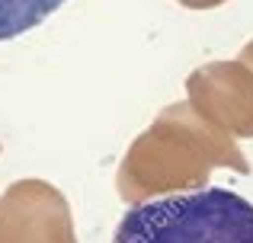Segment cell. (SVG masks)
<instances>
[{"label":"cell","instance_id":"277c9868","mask_svg":"<svg viewBox=\"0 0 253 243\" xmlns=\"http://www.w3.org/2000/svg\"><path fill=\"white\" fill-rule=\"evenodd\" d=\"M0 243H77L61 192L45 182H16L0 202Z\"/></svg>","mask_w":253,"mask_h":243},{"label":"cell","instance_id":"6da1fadb","mask_svg":"<svg viewBox=\"0 0 253 243\" xmlns=\"http://www.w3.org/2000/svg\"><path fill=\"white\" fill-rule=\"evenodd\" d=\"M211 167L247 173L250 163L228 131L202 119L189 103H176L128 147L119 167V192L125 199L192 192L205 186Z\"/></svg>","mask_w":253,"mask_h":243},{"label":"cell","instance_id":"52a82bcc","mask_svg":"<svg viewBox=\"0 0 253 243\" xmlns=\"http://www.w3.org/2000/svg\"><path fill=\"white\" fill-rule=\"evenodd\" d=\"M241 61H244V64H247V68L253 70V42L247 45V48H244V55H241Z\"/></svg>","mask_w":253,"mask_h":243},{"label":"cell","instance_id":"5b68a950","mask_svg":"<svg viewBox=\"0 0 253 243\" xmlns=\"http://www.w3.org/2000/svg\"><path fill=\"white\" fill-rule=\"evenodd\" d=\"M61 3L64 0H0V42H10V38L36 29Z\"/></svg>","mask_w":253,"mask_h":243},{"label":"cell","instance_id":"7a4b0ae2","mask_svg":"<svg viewBox=\"0 0 253 243\" xmlns=\"http://www.w3.org/2000/svg\"><path fill=\"white\" fill-rule=\"evenodd\" d=\"M112 243H253V205L231 189H192L138 202Z\"/></svg>","mask_w":253,"mask_h":243},{"label":"cell","instance_id":"3957f363","mask_svg":"<svg viewBox=\"0 0 253 243\" xmlns=\"http://www.w3.org/2000/svg\"><path fill=\"white\" fill-rule=\"evenodd\" d=\"M189 106L237 138H253V70L244 61H215L189 77Z\"/></svg>","mask_w":253,"mask_h":243},{"label":"cell","instance_id":"8992f818","mask_svg":"<svg viewBox=\"0 0 253 243\" xmlns=\"http://www.w3.org/2000/svg\"><path fill=\"white\" fill-rule=\"evenodd\" d=\"M179 3L192 6V10H205V6H218V3H224V0H179Z\"/></svg>","mask_w":253,"mask_h":243}]
</instances>
